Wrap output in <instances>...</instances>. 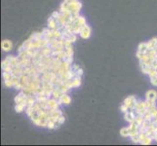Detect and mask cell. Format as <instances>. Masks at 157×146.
<instances>
[{"mask_svg":"<svg viewBox=\"0 0 157 146\" xmlns=\"http://www.w3.org/2000/svg\"><path fill=\"white\" fill-rule=\"evenodd\" d=\"M82 9L80 0H64L60 6L59 11L62 13H67L71 15H79Z\"/></svg>","mask_w":157,"mask_h":146,"instance_id":"cell-1","label":"cell"},{"mask_svg":"<svg viewBox=\"0 0 157 146\" xmlns=\"http://www.w3.org/2000/svg\"><path fill=\"white\" fill-rule=\"evenodd\" d=\"M91 33H92V29H91L90 25L88 24H86L83 27L81 28L79 35H80L81 38H83V39H89L90 36H91Z\"/></svg>","mask_w":157,"mask_h":146,"instance_id":"cell-2","label":"cell"},{"mask_svg":"<svg viewBox=\"0 0 157 146\" xmlns=\"http://www.w3.org/2000/svg\"><path fill=\"white\" fill-rule=\"evenodd\" d=\"M145 101L151 102V103H156L157 101V92L155 90H149L145 94Z\"/></svg>","mask_w":157,"mask_h":146,"instance_id":"cell-3","label":"cell"},{"mask_svg":"<svg viewBox=\"0 0 157 146\" xmlns=\"http://www.w3.org/2000/svg\"><path fill=\"white\" fill-rule=\"evenodd\" d=\"M13 48V43L8 39H5L1 42V49L4 52H9Z\"/></svg>","mask_w":157,"mask_h":146,"instance_id":"cell-4","label":"cell"},{"mask_svg":"<svg viewBox=\"0 0 157 146\" xmlns=\"http://www.w3.org/2000/svg\"><path fill=\"white\" fill-rule=\"evenodd\" d=\"M59 101L61 104H64V105H69L70 102H71V97L68 96L67 93L62 94L61 97L59 98Z\"/></svg>","mask_w":157,"mask_h":146,"instance_id":"cell-5","label":"cell"},{"mask_svg":"<svg viewBox=\"0 0 157 146\" xmlns=\"http://www.w3.org/2000/svg\"><path fill=\"white\" fill-rule=\"evenodd\" d=\"M120 134H121V136H123V137H130V134H131L130 128L129 127L122 128L120 130Z\"/></svg>","mask_w":157,"mask_h":146,"instance_id":"cell-6","label":"cell"}]
</instances>
